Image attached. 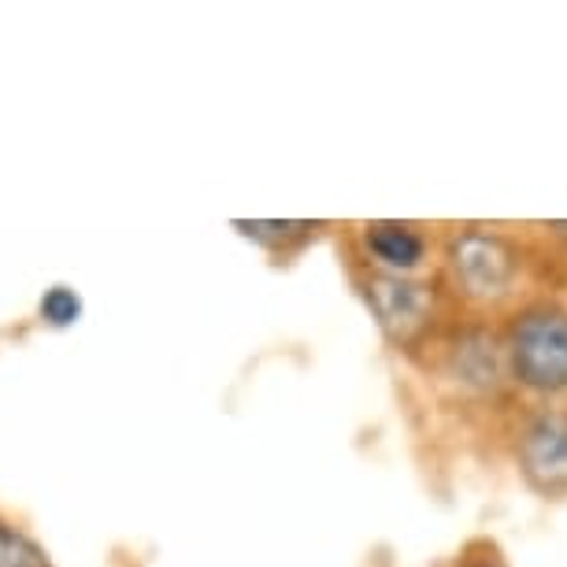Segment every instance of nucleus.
Wrapping results in <instances>:
<instances>
[{
  "label": "nucleus",
  "mask_w": 567,
  "mask_h": 567,
  "mask_svg": "<svg viewBox=\"0 0 567 567\" xmlns=\"http://www.w3.org/2000/svg\"><path fill=\"white\" fill-rule=\"evenodd\" d=\"M0 567H52L45 549L19 527L0 523Z\"/></svg>",
  "instance_id": "obj_7"
},
{
  "label": "nucleus",
  "mask_w": 567,
  "mask_h": 567,
  "mask_svg": "<svg viewBox=\"0 0 567 567\" xmlns=\"http://www.w3.org/2000/svg\"><path fill=\"white\" fill-rule=\"evenodd\" d=\"M449 267L456 286L475 301H497L512 290L519 271L516 249L501 234L467 230L449 245Z\"/></svg>",
  "instance_id": "obj_2"
},
{
  "label": "nucleus",
  "mask_w": 567,
  "mask_h": 567,
  "mask_svg": "<svg viewBox=\"0 0 567 567\" xmlns=\"http://www.w3.org/2000/svg\"><path fill=\"white\" fill-rule=\"evenodd\" d=\"M363 245L379 264H386L390 271H412L415 264L426 256L423 234L409 227V223H368L363 230Z\"/></svg>",
  "instance_id": "obj_5"
},
{
  "label": "nucleus",
  "mask_w": 567,
  "mask_h": 567,
  "mask_svg": "<svg viewBox=\"0 0 567 567\" xmlns=\"http://www.w3.org/2000/svg\"><path fill=\"white\" fill-rule=\"evenodd\" d=\"M519 464L527 478L545 494L567 486V415L542 412L519 442Z\"/></svg>",
  "instance_id": "obj_3"
},
{
  "label": "nucleus",
  "mask_w": 567,
  "mask_h": 567,
  "mask_svg": "<svg viewBox=\"0 0 567 567\" xmlns=\"http://www.w3.org/2000/svg\"><path fill=\"white\" fill-rule=\"evenodd\" d=\"M467 567H489V564H467Z\"/></svg>",
  "instance_id": "obj_10"
},
{
  "label": "nucleus",
  "mask_w": 567,
  "mask_h": 567,
  "mask_svg": "<svg viewBox=\"0 0 567 567\" xmlns=\"http://www.w3.org/2000/svg\"><path fill=\"white\" fill-rule=\"evenodd\" d=\"M38 316L45 327L68 330L82 319V297L74 293L71 286H52V290H45V297H41Z\"/></svg>",
  "instance_id": "obj_8"
},
{
  "label": "nucleus",
  "mask_w": 567,
  "mask_h": 567,
  "mask_svg": "<svg viewBox=\"0 0 567 567\" xmlns=\"http://www.w3.org/2000/svg\"><path fill=\"white\" fill-rule=\"evenodd\" d=\"M512 374L527 390L560 393L567 390V312L564 308H530L519 316L508 338Z\"/></svg>",
  "instance_id": "obj_1"
},
{
  "label": "nucleus",
  "mask_w": 567,
  "mask_h": 567,
  "mask_svg": "<svg viewBox=\"0 0 567 567\" xmlns=\"http://www.w3.org/2000/svg\"><path fill=\"white\" fill-rule=\"evenodd\" d=\"M456 371L471 386H494L497 382V346L486 334H467L456 346Z\"/></svg>",
  "instance_id": "obj_6"
},
{
  "label": "nucleus",
  "mask_w": 567,
  "mask_h": 567,
  "mask_svg": "<svg viewBox=\"0 0 567 567\" xmlns=\"http://www.w3.org/2000/svg\"><path fill=\"white\" fill-rule=\"evenodd\" d=\"M234 230H241L245 238L260 241V245H271V249H282L286 241H297V238H308V230H316L312 223H278V219H267V223H234Z\"/></svg>",
  "instance_id": "obj_9"
},
{
  "label": "nucleus",
  "mask_w": 567,
  "mask_h": 567,
  "mask_svg": "<svg viewBox=\"0 0 567 567\" xmlns=\"http://www.w3.org/2000/svg\"><path fill=\"white\" fill-rule=\"evenodd\" d=\"M368 305L374 319L382 323L390 338L409 341L415 330L426 323V312H431V297L420 282H409L401 275H379L368 282Z\"/></svg>",
  "instance_id": "obj_4"
}]
</instances>
